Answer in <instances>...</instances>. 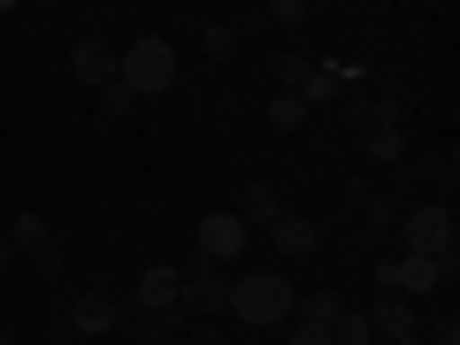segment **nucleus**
I'll return each instance as SVG.
<instances>
[{
    "label": "nucleus",
    "instance_id": "obj_1",
    "mask_svg": "<svg viewBox=\"0 0 460 345\" xmlns=\"http://www.w3.org/2000/svg\"><path fill=\"white\" fill-rule=\"evenodd\" d=\"M230 323L238 330H277L292 323V277L284 269H246V277H230Z\"/></svg>",
    "mask_w": 460,
    "mask_h": 345
},
{
    "label": "nucleus",
    "instance_id": "obj_2",
    "mask_svg": "<svg viewBox=\"0 0 460 345\" xmlns=\"http://www.w3.org/2000/svg\"><path fill=\"white\" fill-rule=\"evenodd\" d=\"M115 84H131L138 100L169 93V84H177V47H169L162 31H138L131 47H115Z\"/></svg>",
    "mask_w": 460,
    "mask_h": 345
},
{
    "label": "nucleus",
    "instance_id": "obj_3",
    "mask_svg": "<svg viewBox=\"0 0 460 345\" xmlns=\"http://www.w3.org/2000/svg\"><path fill=\"white\" fill-rule=\"evenodd\" d=\"M399 238H407V253H422V261H453L460 253L453 208H399Z\"/></svg>",
    "mask_w": 460,
    "mask_h": 345
},
{
    "label": "nucleus",
    "instance_id": "obj_4",
    "mask_svg": "<svg viewBox=\"0 0 460 345\" xmlns=\"http://www.w3.org/2000/svg\"><path fill=\"white\" fill-rule=\"evenodd\" d=\"M246 238H253V230L238 223L230 208H208V215H199V230H192V246H199L192 261H208V269H223V277H230V269L246 261Z\"/></svg>",
    "mask_w": 460,
    "mask_h": 345
},
{
    "label": "nucleus",
    "instance_id": "obj_5",
    "mask_svg": "<svg viewBox=\"0 0 460 345\" xmlns=\"http://www.w3.org/2000/svg\"><path fill=\"white\" fill-rule=\"evenodd\" d=\"M453 277H460V253H453V261L399 253V261H384V269H376V284H384V292H399V299H422V292H438V284H453Z\"/></svg>",
    "mask_w": 460,
    "mask_h": 345
},
{
    "label": "nucleus",
    "instance_id": "obj_6",
    "mask_svg": "<svg viewBox=\"0 0 460 345\" xmlns=\"http://www.w3.org/2000/svg\"><path fill=\"white\" fill-rule=\"evenodd\" d=\"M177 307H184V323H215V314L230 307V277H223V269H208V261H192L177 277Z\"/></svg>",
    "mask_w": 460,
    "mask_h": 345
},
{
    "label": "nucleus",
    "instance_id": "obj_7",
    "mask_svg": "<svg viewBox=\"0 0 460 345\" xmlns=\"http://www.w3.org/2000/svg\"><path fill=\"white\" fill-rule=\"evenodd\" d=\"M115 330H123V299L108 284H84L69 299V338H115Z\"/></svg>",
    "mask_w": 460,
    "mask_h": 345
},
{
    "label": "nucleus",
    "instance_id": "obj_8",
    "mask_svg": "<svg viewBox=\"0 0 460 345\" xmlns=\"http://www.w3.org/2000/svg\"><path fill=\"white\" fill-rule=\"evenodd\" d=\"M69 77H77L84 93H108V84H115V47L100 31H84L77 47H69Z\"/></svg>",
    "mask_w": 460,
    "mask_h": 345
},
{
    "label": "nucleus",
    "instance_id": "obj_9",
    "mask_svg": "<svg viewBox=\"0 0 460 345\" xmlns=\"http://www.w3.org/2000/svg\"><path fill=\"white\" fill-rule=\"evenodd\" d=\"M177 277H184L177 261H154V269H138V284H131V299H123V307H138V314H162V307H177ZM177 314H184V307H177Z\"/></svg>",
    "mask_w": 460,
    "mask_h": 345
},
{
    "label": "nucleus",
    "instance_id": "obj_10",
    "mask_svg": "<svg viewBox=\"0 0 460 345\" xmlns=\"http://www.w3.org/2000/svg\"><path fill=\"white\" fill-rule=\"evenodd\" d=\"M345 123H353V131H399L407 108H399L392 93H345Z\"/></svg>",
    "mask_w": 460,
    "mask_h": 345
},
{
    "label": "nucleus",
    "instance_id": "obj_11",
    "mask_svg": "<svg viewBox=\"0 0 460 345\" xmlns=\"http://www.w3.org/2000/svg\"><path fill=\"white\" fill-rule=\"evenodd\" d=\"M269 238H277L284 261H307V253L323 246V223H314V215H299V208H284L277 223H269Z\"/></svg>",
    "mask_w": 460,
    "mask_h": 345
},
{
    "label": "nucleus",
    "instance_id": "obj_12",
    "mask_svg": "<svg viewBox=\"0 0 460 345\" xmlns=\"http://www.w3.org/2000/svg\"><path fill=\"white\" fill-rule=\"evenodd\" d=\"M368 330H376V345H392V338H414V299H399V292H376V307H368Z\"/></svg>",
    "mask_w": 460,
    "mask_h": 345
},
{
    "label": "nucleus",
    "instance_id": "obj_13",
    "mask_svg": "<svg viewBox=\"0 0 460 345\" xmlns=\"http://www.w3.org/2000/svg\"><path fill=\"white\" fill-rule=\"evenodd\" d=\"M0 238H8V253H16V261H23V253H39V246H47V238H54V223H47V215H39V208H16V223L0 230Z\"/></svg>",
    "mask_w": 460,
    "mask_h": 345
},
{
    "label": "nucleus",
    "instance_id": "obj_14",
    "mask_svg": "<svg viewBox=\"0 0 460 345\" xmlns=\"http://www.w3.org/2000/svg\"><path fill=\"white\" fill-rule=\"evenodd\" d=\"M261 115H269V131L292 138V131H307V115H314V108H307L299 93H269V108H261Z\"/></svg>",
    "mask_w": 460,
    "mask_h": 345
},
{
    "label": "nucleus",
    "instance_id": "obj_15",
    "mask_svg": "<svg viewBox=\"0 0 460 345\" xmlns=\"http://www.w3.org/2000/svg\"><path fill=\"white\" fill-rule=\"evenodd\" d=\"M230 215H238V223H277V215H284V199L277 192H269V184H253V192H238V208H230Z\"/></svg>",
    "mask_w": 460,
    "mask_h": 345
},
{
    "label": "nucleus",
    "instance_id": "obj_16",
    "mask_svg": "<svg viewBox=\"0 0 460 345\" xmlns=\"http://www.w3.org/2000/svg\"><path fill=\"white\" fill-rule=\"evenodd\" d=\"M199 54H208V62H230V54H238V23L208 16V23H199Z\"/></svg>",
    "mask_w": 460,
    "mask_h": 345
},
{
    "label": "nucleus",
    "instance_id": "obj_17",
    "mask_svg": "<svg viewBox=\"0 0 460 345\" xmlns=\"http://www.w3.org/2000/svg\"><path fill=\"white\" fill-rule=\"evenodd\" d=\"M269 77H277V93H307V77H314V62H307V54H292V47H284L277 62H269Z\"/></svg>",
    "mask_w": 460,
    "mask_h": 345
},
{
    "label": "nucleus",
    "instance_id": "obj_18",
    "mask_svg": "<svg viewBox=\"0 0 460 345\" xmlns=\"http://www.w3.org/2000/svg\"><path fill=\"white\" fill-rule=\"evenodd\" d=\"M292 314H299V323H338V314H345V292H330V284H323V292H314V299H292Z\"/></svg>",
    "mask_w": 460,
    "mask_h": 345
},
{
    "label": "nucleus",
    "instance_id": "obj_19",
    "mask_svg": "<svg viewBox=\"0 0 460 345\" xmlns=\"http://www.w3.org/2000/svg\"><path fill=\"white\" fill-rule=\"evenodd\" d=\"M330 345H376V330H368V314H361V307H345L338 323H330Z\"/></svg>",
    "mask_w": 460,
    "mask_h": 345
},
{
    "label": "nucleus",
    "instance_id": "obj_20",
    "mask_svg": "<svg viewBox=\"0 0 460 345\" xmlns=\"http://www.w3.org/2000/svg\"><path fill=\"white\" fill-rule=\"evenodd\" d=\"M31 269H39V277H47V284H62V277H69V246H62V230H54L47 246L31 253Z\"/></svg>",
    "mask_w": 460,
    "mask_h": 345
},
{
    "label": "nucleus",
    "instance_id": "obj_21",
    "mask_svg": "<svg viewBox=\"0 0 460 345\" xmlns=\"http://www.w3.org/2000/svg\"><path fill=\"white\" fill-rule=\"evenodd\" d=\"M361 154L368 162H407V138L399 131H361Z\"/></svg>",
    "mask_w": 460,
    "mask_h": 345
},
{
    "label": "nucleus",
    "instance_id": "obj_22",
    "mask_svg": "<svg viewBox=\"0 0 460 345\" xmlns=\"http://www.w3.org/2000/svg\"><path fill=\"white\" fill-rule=\"evenodd\" d=\"M414 177H429V184H453L460 177V154L445 146V154H422V162H414Z\"/></svg>",
    "mask_w": 460,
    "mask_h": 345
},
{
    "label": "nucleus",
    "instance_id": "obj_23",
    "mask_svg": "<svg viewBox=\"0 0 460 345\" xmlns=\"http://www.w3.org/2000/svg\"><path fill=\"white\" fill-rule=\"evenodd\" d=\"M307 16H314L307 0H269V23H277V31H299Z\"/></svg>",
    "mask_w": 460,
    "mask_h": 345
},
{
    "label": "nucleus",
    "instance_id": "obj_24",
    "mask_svg": "<svg viewBox=\"0 0 460 345\" xmlns=\"http://www.w3.org/2000/svg\"><path fill=\"white\" fill-rule=\"evenodd\" d=\"M131 108H138L131 84H108V93H100V115H131Z\"/></svg>",
    "mask_w": 460,
    "mask_h": 345
},
{
    "label": "nucleus",
    "instance_id": "obj_25",
    "mask_svg": "<svg viewBox=\"0 0 460 345\" xmlns=\"http://www.w3.org/2000/svg\"><path fill=\"white\" fill-rule=\"evenodd\" d=\"M361 215H368V230H399V199H368Z\"/></svg>",
    "mask_w": 460,
    "mask_h": 345
},
{
    "label": "nucleus",
    "instance_id": "obj_26",
    "mask_svg": "<svg viewBox=\"0 0 460 345\" xmlns=\"http://www.w3.org/2000/svg\"><path fill=\"white\" fill-rule=\"evenodd\" d=\"M292 345H330V330H323V323H299V314H292Z\"/></svg>",
    "mask_w": 460,
    "mask_h": 345
},
{
    "label": "nucleus",
    "instance_id": "obj_27",
    "mask_svg": "<svg viewBox=\"0 0 460 345\" xmlns=\"http://www.w3.org/2000/svg\"><path fill=\"white\" fill-rule=\"evenodd\" d=\"M184 338H192V345H223V330H215V323H184Z\"/></svg>",
    "mask_w": 460,
    "mask_h": 345
},
{
    "label": "nucleus",
    "instance_id": "obj_28",
    "mask_svg": "<svg viewBox=\"0 0 460 345\" xmlns=\"http://www.w3.org/2000/svg\"><path fill=\"white\" fill-rule=\"evenodd\" d=\"M422 345H460V323H453V314H445V323H438V330H429V338H422Z\"/></svg>",
    "mask_w": 460,
    "mask_h": 345
},
{
    "label": "nucleus",
    "instance_id": "obj_29",
    "mask_svg": "<svg viewBox=\"0 0 460 345\" xmlns=\"http://www.w3.org/2000/svg\"><path fill=\"white\" fill-rule=\"evenodd\" d=\"M8 269H16V253H8V238H0V277H8Z\"/></svg>",
    "mask_w": 460,
    "mask_h": 345
},
{
    "label": "nucleus",
    "instance_id": "obj_30",
    "mask_svg": "<svg viewBox=\"0 0 460 345\" xmlns=\"http://www.w3.org/2000/svg\"><path fill=\"white\" fill-rule=\"evenodd\" d=\"M0 345H16V330H8V323H0Z\"/></svg>",
    "mask_w": 460,
    "mask_h": 345
},
{
    "label": "nucleus",
    "instance_id": "obj_31",
    "mask_svg": "<svg viewBox=\"0 0 460 345\" xmlns=\"http://www.w3.org/2000/svg\"><path fill=\"white\" fill-rule=\"evenodd\" d=\"M162 345H192V338H184V330H177V338H162Z\"/></svg>",
    "mask_w": 460,
    "mask_h": 345
}]
</instances>
